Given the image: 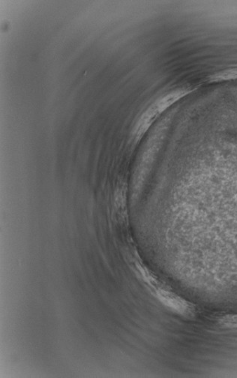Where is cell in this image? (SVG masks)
<instances>
[{"label":"cell","mask_w":237,"mask_h":378,"mask_svg":"<svg viewBox=\"0 0 237 378\" xmlns=\"http://www.w3.org/2000/svg\"><path fill=\"white\" fill-rule=\"evenodd\" d=\"M194 89L191 86H186V88H178L175 90H172L168 93L163 96L160 97L152 105H151L147 112L142 116L141 124L137 128V134H141L144 132L149 123L154 120V119L167 109L171 104L177 102L183 97L191 93Z\"/></svg>","instance_id":"1"},{"label":"cell","mask_w":237,"mask_h":378,"mask_svg":"<svg viewBox=\"0 0 237 378\" xmlns=\"http://www.w3.org/2000/svg\"><path fill=\"white\" fill-rule=\"evenodd\" d=\"M237 80V69L225 70L212 75L211 81H222Z\"/></svg>","instance_id":"2"}]
</instances>
